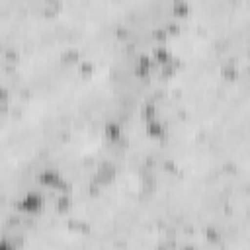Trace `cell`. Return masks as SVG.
I'll list each match as a JSON object with an SVG mask.
<instances>
[{
	"label": "cell",
	"instance_id": "1",
	"mask_svg": "<svg viewBox=\"0 0 250 250\" xmlns=\"http://www.w3.org/2000/svg\"><path fill=\"white\" fill-rule=\"evenodd\" d=\"M41 197L39 195H35V193H29V195H25L23 199H21V209H25V211H29V213H33V211H39L41 209Z\"/></svg>",
	"mask_w": 250,
	"mask_h": 250
}]
</instances>
